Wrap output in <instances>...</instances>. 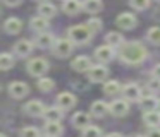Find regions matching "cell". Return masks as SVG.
<instances>
[{
    "instance_id": "obj_7",
    "label": "cell",
    "mask_w": 160,
    "mask_h": 137,
    "mask_svg": "<svg viewBox=\"0 0 160 137\" xmlns=\"http://www.w3.org/2000/svg\"><path fill=\"white\" fill-rule=\"evenodd\" d=\"M114 46H110V45H103V46H98L97 50H95V58H97L98 64H108V62L114 60Z\"/></svg>"
},
{
    "instance_id": "obj_6",
    "label": "cell",
    "mask_w": 160,
    "mask_h": 137,
    "mask_svg": "<svg viewBox=\"0 0 160 137\" xmlns=\"http://www.w3.org/2000/svg\"><path fill=\"white\" fill-rule=\"evenodd\" d=\"M107 75H108V70L105 67V64H97L88 70V79L91 82H105Z\"/></svg>"
},
{
    "instance_id": "obj_25",
    "label": "cell",
    "mask_w": 160,
    "mask_h": 137,
    "mask_svg": "<svg viewBox=\"0 0 160 137\" xmlns=\"http://www.w3.org/2000/svg\"><path fill=\"white\" fill-rule=\"evenodd\" d=\"M103 92L107 96H117L119 92H122V86L119 84V81H105L103 82Z\"/></svg>"
},
{
    "instance_id": "obj_15",
    "label": "cell",
    "mask_w": 160,
    "mask_h": 137,
    "mask_svg": "<svg viewBox=\"0 0 160 137\" xmlns=\"http://www.w3.org/2000/svg\"><path fill=\"white\" fill-rule=\"evenodd\" d=\"M91 67H93V62H91V58H90V57H84V55L76 57L72 62H71V68H74L76 72H88Z\"/></svg>"
},
{
    "instance_id": "obj_1",
    "label": "cell",
    "mask_w": 160,
    "mask_h": 137,
    "mask_svg": "<svg viewBox=\"0 0 160 137\" xmlns=\"http://www.w3.org/2000/svg\"><path fill=\"white\" fill-rule=\"evenodd\" d=\"M146 57H148V50L138 41H129V43H124L119 48V58H121L122 64L138 65L141 62H145Z\"/></svg>"
},
{
    "instance_id": "obj_18",
    "label": "cell",
    "mask_w": 160,
    "mask_h": 137,
    "mask_svg": "<svg viewBox=\"0 0 160 137\" xmlns=\"http://www.w3.org/2000/svg\"><path fill=\"white\" fill-rule=\"evenodd\" d=\"M158 101L160 99H157V96L152 94H146V96H141L139 98V106H141V110H145V111H150V110H158Z\"/></svg>"
},
{
    "instance_id": "obj_35",
    "label": "cell",
    "mask_w": 160,
    "mask_h": 137,
    "mask_svg": "<svg viewBox=\"0 0 160 137\" xmlns=\"http://www.w3.org/2000/svg\"><path fill=\"white\" fill-rule=\"evenodd\" d=\"M86 24H88V27H90V29L93 31V34H95V33H98V31L102 29V21L98 19V17H93V19H90Z\"/></svg>"
},
{
    "instance_id": "obj_36",
    "label": "cell",
    "mask_w": 160,
    "mask_h": 137,
    "mask_svg": "<svg viewBox=\"0 0 160 137\" xmlns=\"http://www.w3.org/2000/svg\"><path fill=\"white\" fill-rule=\"evenodd\" d=\"M148 89H150L152 92H158V91H160V79L152 77V81L148 82Z\"/></svg>"
},
{
    "instance_id": "obj_34",
    "label": "cell",
    "mask_w": 160,
    "mask_h": 137,
    "mask_svg": "<svg viewBox=\"0 0 160 137\" xmlns=\"http://www.w3.org/2000/svg\"><path fill=\"white\" fill-rule=\"evenodd\" d=\"M129 3L136 10H145L150 7V0H129Z\"/></svg>"
},
{
    "instance_id": "obj_38",
    "label": "cell",
    "mask_w": 160,
    "mask_h": 137,
    "mask_svg": "<svg viewBox=\"0 0 160 137\" xmlns=\"http://www.w3.org/2000/svg\"><path fill=\"white\" fill-rule=\"evenodd\" d=\"M21 2H22V0H4V3L7 7H18Z\"/></svg>"
},
{
    "instance_id": "obj_37",
    "label": "cell",
    "mask_w": 160,
    "mask_h": 137,
    "mask_svg": "<svg viewBox=\"0 0 160 137\" xmlns=\"http://www.w3.org/2000/svg\"><path fill=\"white\" fill-rule=\"evenodd\" d=\"M152 77H155V79H160V64H157L155 67L152 68Z\"/></svg>"
},
{
    "instance_id": "obj_31",
    "label": "cell",
    "mask_w": 160,
    "mask_h": 137,
    "mask_svg": "<svg viewBox=\"0 0 160 137\" xmlns=\"http://www.w3.org/2000/svg\"><path fill=\"white\" fill-rule=\"evenodd\" d=\"M146 40L153 45H160V27L158 26L150 27L148 33H146Z\"/></svg>"
},
{
    "instance_id": "obj_2",
    "label": "cell",
    "mask_w": 160,
    "mask_h": 137,
    "mask_svg": "<svg viewBox=\"0 0 160 137\" xmlns=\"http://www.w3.org/2000/svg\"><path fill=\"white\" fill-rule=\"evenodd\" d=\"M93 36V31L88 27V24H76V26L69 27L67 31V38L72 41L74 45H88Z\"/></svg>"
},
{
    "instance_id": "obj_11",
    "label": "cell",
    "mask_w": 160,
    "mask_h": 137,
    "mask_svg": "<svg viewBox=\"0 0 160 137\" xmlns=\"http://www.w3.org/2000/svg\"><path fill=\"white\" fill-rule=\"evenodd\" d=\"M33 48H35L33 41H29V40H19L18 43H16L14 46H12V51H14V53L18 55V57L26 58L28 55H31Z\"/></svg>"
},
{
    "instance_id": "obj_8",
    "label": "cell",
    "mask_w": 160,
    "mask_h": 137,
    "mask_svg": "<svg viewBox=\"0 0 160 137\" xmlns=\"http://www.w3.org/2000/svg\"><path fill=\"white\" fill-rule=\"evenodd\" d=\"M76 103H78L76 96H74L72 92H69V91L60 92V94L57 96V99H55V105L59 106V108H62V110L74 108V106H76Z\"/></svg>"
},
{
    "instance_id": "obj_33",
    "label": "cell",
    "mask_w": 160,
    "mask_h": 137,
    "mask_svg": "<svg viewBox=\"0 0 160 137\" xmlns=\"http://www.w3.org/2000/svg\"><path fill=\"white\" fill-rule=\"evenodd\" d=\"M19 137H42V134L36 127H24L19 132Z\"/></svg>"
},
{
    "instance_id": "obj_42",
    "label": "cell",
    "mask_w": 160,
    "mask_h": 137,
    "mask_svg": "<svg viewBox=\"0 0 160 137\" xmlns=\"http://www.w3.org/2000/svg\"><path fill=\"white\" fill-rule=\"evenodd\" d=\"M0 137H9V135H7V134H2V135H0Z\"/></svg>"
},
{
    "instance_id": "obj_44",
    "label": "cell",
    "mask_w": 160,
    "mask_h": 137,
    "mask_svg": "<svg viewBox=\"0 0 160 137\" xmlns=\"http://www.w3.org/2000/svg\"><path fill=\"white\" fill-rule=\"evenodd\" d=\"M47 137H55V135H47Z\"/></svg>"
},
{
    "instance_id": "obj_23",
    "label": "cell",
    "mask_w": 160,
    "mask_h": 137,
    "mask_svg": "<svg viewBox=\"0 0 160 137\" xmlns=\"http://www.w3.org/2000/svg\"><path fill=\"white\" fill-rule=\"evenodd\" d=\"M57 14V7L52 5L50 2H42L38 5V16L45 17V19H52V17H55Z\"/></svg>"
},
{
    "instance_id": "obj_45",
    "label": "cell",
    "mask_w": 160,
    "mask_h": 137,
    "mask_svg": "<svg viewBox=\"0 0 160 137\" xmlns=\"http://www.w3.org/2000/svg\"><path fill=\"white\" fill-rule=\"evenodd\" d=\"M158 110H160V101H158Z\"/></svg>"
},
{
    "instance_id": "obj_17",
    "label": "cell",
    "mask_w": 160,
    "mask_h": 137,
    "mask_svg": "<svg viewBox=\"0 0 160 137\" xmlns=\"http://www.w3.org/2000/svg\"><path fill=\"white\" fill-rule=\"evenodd\" d=\"M64 116V110L59 108V106H47L45 111H43V118L47 122H60Z\"/></svg>"
},
{
    "instance_id": "obj_12",
    "label": "cell",
    "mask_w": 160,
    "mask_h": 137,
    "mask_svg": "<svg viewBox=\"0 0 160 137\" xmlns=\"http://www.w3.org/2000/svg\"><path fill=\"white\" fill-rule=\"evenodd\" d=\"M136 22H138V19L131 12H121L117 16V19H115V24L119 27H122V29H132L136 26Z\"/></svg>"
},
{
    "instance_id": "obj_26",
    "label": "cell",
    "mask_w": 160,
    "mask_h": 137,
    "mask_svg": "<svg viewBox=\"0 0 160 137\" xmlns=\"http://www.w3.org/2000/svg\"><path fill=\"white\" fill-rule=\"evenodd\" d=\"M105 41H107V45H110V46H114V48H121L122 45L126 43L124 38H122V34L117 33V31H110V33H107Z\"/></svg>"
},
{
    "instance_id": "obj_16",
    "label": "cell",
    "mask_w": 160,
    "mask_h": 137,
    "mask_svg": "<svg viewBox=\"0 0 160 137\" xmlns=\"http://www.w3.org/2000/svg\"><path fill=\"white\" fill-rule=\"evenodd\" d=\"M72 125L76 127V129L83 130L86 129L88 125H91V113H84V111H78L72 115Z\"/></svg>"
},
{
    "instance_id": "obj_3",
    "label": "cell",
    "mask_w": 160,
    "mask_h": 137,
    "mask_svg": "<svg viewBox=\"0 0 160 137\" xmlns=\"http://www.w3.org/2000/svg\"><path fill=\"white\" fill-rule=\"evenodd\" d=\"M48 67L50 65L45 58H33V60L28 62L26 70H28V74L33 75V77H43V75L48 72Z\"/></svg>"
},
{
    "instance_id": "obj_27",
    "label": "cell",
    "mask_w": 160,
    "mask_h": 137,
    "mask_svg": "<svg viewBox=\"0 0 160 137\" xmlns=\"http://www.w3.org/2000/svg\"><path fill=\"white\" fill-rule=\"evenodd\" d=\"M64 132V127L60 122H47L45 123V134L47 135H55V137H60Z\"/></svg>"
},
{
    "instance_id": "obj_46",
    "label": "cell",
    "mask_w": 160,
    "mask_h": 137,
    "mask_svg": "<svg viewBox=\"0 0 160 137\" xmlns=\"http://www.w3.org/2000/svg\"><path fill=\"white\" fill-rule=\"evenodd\" d=\"M157 2H158V3H160V0H157Z\"/></svg>"
},
{
    "instance_id": "obj_41",
    "label": "cell",
    "mask_w": 160,
    "mask_h": 137,
    "mask_svg": "<svg viewBox=\"0 0 160 137\" xmlns=\"http://www.w3.org/2000/svg\"><path fill=\"white\" fill-rule=\"evenodd\" d=\"M128 137H143V135H139V134H131V135H128Z\"/></svg>"
},
{
    "instance_id": "obj_9",
    "label": "cell",
    "mask_w": 160,
    "mask_h": 137,
    "mask_svg": "<svg viewBox=\"0 0 160 137\" xmlns=\"http://www.w3.org/2000/svg\"><path fill=\"white\" fill-rule=\"evenodd\" d=\"M129 113V101L128 99H115L110 103V115L112 116H126Z\"/></svg>"
},
{
    "instance_id": "obj_20",
    "label": "cell",
    "mask_w": 160,
    "mask_h": 137,
    "mask_svg": "<svg viewBox=\"0 0 160 137\" xmlns=\"http://www.w3.org/2000/svg\"><path fill=\"white\" fill-rule=\"evenodd\" d=\"M55 41L57 40L52 33L43 31V33H40L38 36H36V46L38 48H52L53 45H55Z\"/></svg>"
},
{
    "instance_id": "obj_22",
    "label": "cell",
    "mask_w": 160,
    "mask_h": 137,
    "mask_svg": "<svg viewBox=\"0 0 160 137\" xmlns=\"http://www.w3.org/2000/svg\"><path fill=\"white\" fill-rule=\"evenodd\" d=\"M62 10L67 14V16H76L83 10V3L79 0H66L62 5Z\"/></svg>"
},
{
    "instance_id": "obj_4",
    "label": "cell",
    "mask_w": 160,
    "mask_h": 137,
    "mask_svg": "<svg viewBox=\"0 0 160 137\" xmlns=\"http://www.w3.org/2000/svg\"><path fill=\"white\" fill-rule=\"evenodd\" d=\"M74 50V43L69 40V38H60V40L55 41V45L52 46L53 55H57L59 58H66L72 53Z\"/></svg>"
},
{
    "instance_id": "obj_5",
    "label": "cell",
    "mask_w": 160,
    "mask_h": 137,
    "mask_svg": "<svg viewBox=\"0 0 160 137\" xmlns=\"http://www.w3.org/2000/svg\"><path fill=\"white\" fill-rule=\"evenodd\" d=\"M7 91H9V96H11V98L22 99L24 96L29 94V86L22 81H12L11 84H9Z\"/></svg>"
},
{
    "instance_id": "obj_39",
    "label": "cell",
    "mask_w": 160,
    "mask_h": 137,
    "mask_svg": "<svg viewBox=\"0 0 160 137\" xmlns=\"http://www.w3.org/2000/svg\"><path fill=\"white\" fill-rule=\"evenodd\" d=\"M146 137H160V129H157V127H155V129H152Z\"/></svg>"
},
{
    "instance_id": "obj_30",
    "label": "cell",
    "mask_w": 160,
    "mask_h": 137,
    "mask_svg": "<svg viewBox=\"0 0 160 137\" xmlns=\"http://www.w3.org/2000/svg\"><path fill=\"white\" fill-rule=\"evenodd\" d=\"M53 87H55L53 79H50V77H40L38 79V89L42 92H50V91H53Z\"/></svg>"
},
{
    "instance_id": "obj_29",
    "label": "cell",
    "mask_w": 160,
    "mask_h": 137,
    "mask_svg": "<svg viewBox=\"0 0 160 137\" xmlns=\"http://www.w3.org/2000/svg\"><path fill=\"white\" fill-rule=\"evenodd\" d=\"M14 57H12L11 53H7V51H5V53H2L0 55V68H2V70H11L12 67H14Z\"/></svg>"
},
{
    "instance_id": "obj_24",
    "label": "cell",
    "mask_w": 160,
    "mask_h": 137,
    "mask_svg": "<svg viewBox=\"0 0 160 137\" xmlns=\"http://www.w3.org/2000/svg\"><path fill=\"white\" fill-rule=\"evenodd\" d=\"M29 27H31L33 31H36V33H43V31H47V27H48V19H45V17H42V16H36L29 21Z\"/></svg>"
},
{
    "instance_id": "obj_21",
    "label": "cell",
    "mask_w": 160,
    "mask_h": 137,
    "mask_svg": "<svg viewBox=\"0 0 160 137\" xmlns=\"http://www.w3.org/2000/svg\"><path fill=\"white\" fill-rule=\"evenodd\" d=\"M143 122L150 127V129H155L160 125V110H150V111L143 113Z\"/></svg>"
},
{
    "instance_id": "obj_32",
    "label": "cell",
    "mask_w": 160,
    "mask_h": 137,
    "mask_svg": "<svg viewBox=\"0 0 160 137\" xmlns=\"http://www.w3.org/2000/svg\"><path fill=\"white\" fill-rule=\"evenodd\" d=\"M81 132H83V137H102V130L97 125H88Z\"/></svg>"
},
{
    "instance_id": "obj_47",
    "label": "cell",
    "mask_w": 160,
    "mask_h": 137,
    "mask_svg": "<svg viewBox=\"0 0 160 137\" xmlns=\"http://www.w3.org/2000/svg\"><path fill=\"white\" fill-rule=\"evenodd\" d=\"M64 2H66V0H64Z\"/></svg>"
},
{
    "instance_id": "obj_13",
    "label": "cell",
    "mask_w": 160,
    "mask_h": 137,
    "mask_svg": "<svg viewBox=\"0 0 160 137\" xmlns=\"http://www.w3.org/2000/svg\"><path fill=\"white\" fill-rule=\"evenodd\" d=\"M121 94L124 96V99H128V101H139V98H141V89H139L138 84L129 82V84H126L124 87H122Z\"/></svg>"
},
{
    "instance_id": "obj_43",
    "label": "cell",
    "mask_w": 160,
    "mask_h": 137,
    "mask_svg": "<svg viewBox=\"0 0 160 137\" xmlns=\"http://www.w3.org/2000/svg\"><path fill=\"white\" fill-rule=\"evenodd\" d=\"M38 2H40V3H42V2H47V0H38Z\"/></svg>"
},
{
    "instance_id": "obj_40",
    "label": "cell",
    "mask_w": 160,
    "mask_h": 137,
    "mask_svg": "<svg viewBox=\"0 0 160 137\" xmlns=\"http://www.w3.org/2000/svg\"><path fill=\"white\" fill-rule=\"evenodd\" d=\"M105 137H122V135L117 134V132H112V134H108V135H105Z\"/></svg>"
},
{
    "instance_id": "obj_10",
    "label": "cell",
    "mask_w": 160,
    "mask_h": 137,
    "mask_svg": "<svg viewBox=\"0 0 160 137\" xmlns=\"http://www.w3.org/2000/svg\"><path fill=\"white\" fill-rule=\"evenodd\" d=\"M45 108H47V106L43 105L42 101H38V99H31V101H28L24 106H22L24 113H26V115H29V116H43Z\"/></svg>"
},
{
    "instance_id": "obj_28",
    "label": "cell",
    "mask_w": 160,
    "mask_h": 137,
    "mask_svg": "<svg viewBox=\"0 0 160 137\" xmlns=\"http://www.w3.org/2000/svg\"><path fill=\"white\" fill-rule=\"evenodd\" d=\"M102 7H103L102 0H84V2H83V10H84V12H88V14L100 12Z\"/></svg>"
},
{
    "instance_id": "obj_19",
    "label": "cell",
    "mask_w": 160,
    "mask_h": 137,
    "mask_svg": "<svg viewBox=\"0 0 160 137\" xmlns=\"http://www.w3.org/2000/svg\"><path fill=\"white\" fill-rule=\"evenodd\" d=\"M21 29H22V21L18 19V17H9L4 22V31L7 34H18L21 33Z\"/></svg>"
},
{
    "instance_id": "obj_14",
    "label": "cell",
    "mask_w": 160,
    "mask_h": 137,
    "mask_svg": "<svg viewBox=\"0 0 160 137\" xmlns=\"http://www.w3.org/2000/svg\"><path fill=\"white\" fill-rule=\"evenodd\" d=\"M90 113H91V116H95V118H103L107 113H110V105H107V103L102 101V99H97V101L91 103Z\"/></svg>"
}]
</instances>
